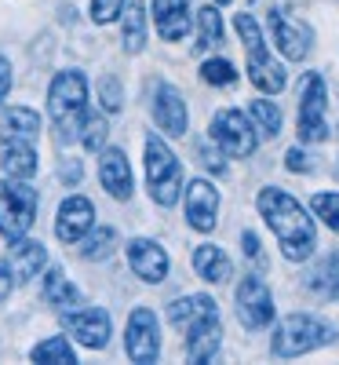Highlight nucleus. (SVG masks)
Instances as JSON below:
<instances>
[{
  "label": "nucleus",
  "mask_w": 339,
  "mask_h": 365,
  "mask_svg": "<svg viewBox=\"0 0 339 365\" xmlns=\"http://www.w3.org/2000/svg\"><path fill=\"white\" fill-rule=\"evenodd\" d=\"M99 182H103V190L117 201H128L135 194V179H132V165L125 158V150H103V158H99Z\"/></svg>",
  "instance_id": "nucleus-17"
},
{
  "label": "nucleus",
  "mask_w": 339,
  "mask_h": 365,
  "mask_svg": "<svg viewBox=\"0 0 339 365\" xmlns=\"http://www.w3.org/2000/svg\"><path fill=\"white\" fill-rule=\"evenodd\" d=\"M187 223L197 234H212L215 223H219V190L208 179L187 182Z\"/></svg>",
  "instance_id": "nucleus-15"
},
{
  "label": "nucleus",
  "mask_w": 339,
  "mask_h": 365,
  "mask_svg": "<svg viewBox=\"0 0 339 365\" xmlns=\"http://www.w3.org/2000/svg\"><path fill=\"white\" fill-rule=\"evenodd\" d=\"M63 329L70 332L77 344H84V347H91V351H99V347L110 344L113 318H110V311H103V307H84V303H80V307L63 311Z\"/></svg>",
  "instance_id": "nucleus-12"
},
{
  "label": "nucleus",
  "mask_w": 339,
  "mask_h": 365,
  "mask_svg": "<svg viewBox=\"0 0 339 365\" xmlns=\"http://www.w3.org/2000/svg\"><path fill=\"white\" fill-rule=\"evenodd\" d=\"M153 26L161 41H182L190 34V0H153Z\"/></svg>",
  "instance_id": "nucleus-18"
},
{
  "label": "nucleus",
  "mask_w": 339,
  "mask_h": 365,
  "mask_svg": "<svg viewBox=\"0 0 339 365\" xmlns=\"http://www.w3.org/2000/svg\"><path fill=\"white\" fill-rule=\"evenodd\" d=\"M212 4H230V0H212Z\"/></svg>",
  "instance_id": "nucleus-43"
},
{
  "label": "nucleus",
  "mask_w": 339,
  "mask_h": 365,
  "mask_svg": "<svg viewBox=\"0 0 339 365\" xmlns=\"http://www.w3.org/2000/svg\"><path fill=\"white\" fill-rule=\"evenodd\" d=\"M44 299L58 311H70V307H80V289L66 278L63 267H51L44 274Z\"/></svg>",
  "instance_id": "nucleus-25"
},
{
  "label": "nucleus",
  "mask_w": 339,
  "mask_h": 365,
  "mask_svg": "<svg viewBox=\"0 0 339 365\" xmlns=\"http://www.w3.org/2000/svg\"><path fill=\"white\" fill-rule=\"evenodd\" d=\"M142 146H146V190L161 208H172L182 194V165L157 132H150Z\"/></svg>",
  "instance_id": "nucleus-5"
},
{
  "label": "nucleus",
  "mask_w": 339,
  "mask_h": 365,
  "mask_svg": "<svg viewBox=\"0 0 339 365\" xmlns=\"http://www.w3.org/2000/svg\"><path fill=\"white\" fill-rule=\"evenodd\" d=\"M91 227H95V205H91L84 194H70L63 205H58L55 237L63 241V245H77Z\"/></svg>",
  "instance_id": "nucleus-14"
},
{
  "label": "nucleus",
  "mask_w": 339,
  "mask_h": 365,
  "mask_svg": "<svg viewBox=\"0 0 339 365\" xmlns=\"http://www.w3.org/2000/svg\"><path fill=\"white\" fill-rule=\"evenodd\" d=\"M219 347H223V322H219V314L187 329V358L190 361L204 365V361H212L215 354H219Z\"/></svg>",
  "instance_id": "nucleus-19"
},
{
  "label": "nucleus",
  "mask_w": 339,
  "mask_h": 365,
  "mask_svg": "<svg viewBox=\"0 0 339 365\" xmlns=\"http://www.w3.org/2000/svg\"><path fill=\"white\" fill-rule=\"evenodd\" d=\"M215 314H219V307H215V299L204 296V292H197V296H179V299L168 303V322H172L175 329H182V332H187L190 325H197V322H204V318H215Z\"/></svg>",
  "instance_id": "nucleus-21"
},
{
  "label": "nucleus",
  "mask_w": 339,
  "mask_h": 365,
  "mask_svg": "<svg viewBox=\"0 0 339 365\" xmlns=\"http://www.w3.org/2000/svg\"><path fill=\"white\" fill-rule=\"evenodd\" d=\"M256 208H259L263 223L273 230L277 245H281V256L288 263H306L314 256L318 227H314V220L306 216V208L292 194H285L281 187H263L259 197H256Z\"/></svg>",
  "instance_id": "nucleus-1"
},
{
  "label": "nucleus",
  "mask_w": 339,
  "mask_h": 365,
  "mask_svg": "<svg viewBox=\"0 0 339 365\" xmlns=\"http://www.w3.org/2000/svg\"><path fill=\"white\" fill-rule=\"evenodd\" d=\"M128 0H91V22L95 26H110L113 19H120Z\"/></svg>",
  "instance_id": "nucleus-37"
},
{
  "label": "nucleus",
  "mask_w": 339,
  "mask_h": 365,
  "mask_svg": "<svg viewBox=\"0 0 339 365\" xmlns=\"http://www.w3.org/2000/svg\"><path fill=\"white\" fill-rule=\"evenodd\" d=\"M212 139L226 158H252L259 146V132L249 113L241 110H219L212 117Z\"/></svg>",
  "instance_id": "nucleus-8"
},
{
  "label": "nucleus",
  "mask_w": 339,
  "mask_h": 365,
  "mask_svg": "<svg viewBox=\"0 0 339 365\" xmlns=\"http://www.w3.org/2000/svg\"><path fill=\"white\" fill-rule=\"evenodd\" d=\"M29 361H37V365H73L77 354H73V347L63 336H48V340H41L33 351H29Z\"/></svg>",
  "instance_id": "nucleus-28"
},
{
  "label": "nucleus",
  "mask_w": 339,
  "mask_h": 365,
  "mask_svg": "<svg viewBox=\"0 0 339 365\" xmlns=\"http://www.w3.org/2000/svg\"><path fill=\"white\" fill-rule=\"evenodd\" d=\"M197 154H201V165L212 172V175H223L226 172V154H223V150L219 146H215V139H204V143H197Z\"/></svg>",
  "instance_id": "nucleus-36"
},
{
  "label": "nucleus",
  "mask_w": 339,
  "mask_h": 365,
  "mask_svg": "<svg viewBox=\"0 0 339 365\" xmlns=\"http://www.w3.org/2000/svg\"><path fill=\"white\" fill-rule=\"evenodd\" d=\"M125 351H128V358L139 361V365L157 361V354H161V325H157V314H153L150 307H135V311L128 314Z\"/></svg>",
  "instance_id": "nucleus-11"
},
{
  "label": "nucleus",
  "mask_w": 339,
  "mask_h": 365,
  "mask_svg": "<svg viewBox=\"0 0 339 365\" xmlns=\"http://www.w3.org/2000/svg\"><path fill=\"white\" fill-rule=\"evenodd\" d=\"M201 81L212 88H230L237 81V70L230 58H208V63H201Z\"/></svg>",
  "instance_id": "nucleus-32"
},
{
  "label": "nucleus",
  "mask_w": 339,
  "mask_h": 365,
  "mask_svg": "<svg viewBox=\"0 0 339 365\" xmlns=\"http://www.w3.org/2000/svg\"><path fill=\"white\" fill-rule=\"evenodd\" d=\"M106 117H99V113H88L84 117V125H80V132H77V139L84 143V150H103V143H106Z\"/></svg>",
  "instance_id": "nucleus-33"
},
{
  "label": "nucleus",
  "mask_w": 339,
  "mask_h": 365,
  "mask_svg": "<svg viewBox=\"0 0 339 365\" xmlns=\"http://www.w3.org/2000/svg\"><path fill=\"white\" fill-rule=\"evenodd\" d=\"M335 340H339V332L325 318H318V314H288L273 329L270 351H273V358H299V354H311L318 347H328Z\"/></svg>",
  "instance_id": "nucleus-3"
},
{
  "label": "nucleus",
  "mask_w": 339,
  "mask_h": 365,
  "mask_svg": "<svg viewBox=\"0 0 339 365\" xmlns=\"http://www.w3.org/2000/svg\"><path fill=\"white\" fill-rule=\"evenodd\" d=\"M194 270H197V278L212 282V285H219L230 278V256L219 249V245H197L194 249Z\"/></svg>",
  "instance_id": "nucleus-24"
},
{
  "label": "nucleus",
  "mask_w": 339,
  "mask_h": 365,
  "mask_svg": "<svg viewBox=\"0 0 339 365\" xmlns=\"http://www.w3.org/2000/svg\"><path fill=\"white\" fill-rule=\"evenodd\" d=\"M335 175H339V168H335Z\"/></svg>",
  "instance_id": "nucleus-44"
},
{
  "label": "nucleus",
  "mask_w": 339,
  "mask_h": 365,
  "mask_svg": "<svg viewBox=\"0 0 339 365\" xmlns=\"http://www.w3.org/2000/svg\"><path fill=\"white\" fill-rule=\"evenodd\" d=\"M223 44V15L215 11V4H204L197 11V48H219Z\"/></svg>",
  "instance_id": "nucleus-30"
},
{
  "label": "nucleus",
  "mask_w": 339,
  "mask_h": 365,
  "mask_svg": "<svg viewBox=\"0 0 339 365\" xmlns=\"http://www.w3.org/2000/svg\"><path fill=\"white\" fill-rule=\"evenodd\" d=\"M311 208H314V216L339 234V194H314L311 197Z\"/></svg>",
  "instance_id": "nucleus-34"
},
{
  "label": "nucleus",
  "mask_w": 339,
  "mask_h": 365,
  "mask_svg": "<svg viewBox=\"0 0 339 365\" xmlns=\"http://www.w3.org/2000/svg\"><path fill=\"white\" fill-rule=\"evenodd\" d=\"M8 91H11V63L0 55V103L8 99Z\"/></svg>",
  "instance_id": "nucleus-40"
},
{
  "label": "nucleus",
  "mask_w": 339,
  "mask_h": 365,
  "mask_svg": "<svg viewBox=\"0 0 339 365\" xmlns=\"http://www.w3.org/2000/svg\"><path fill=\"white\" fill-rule=\"evenodd\" d=\"M234 311H237V322L252 332H259L273 322V296L259 274H244L241 278V285L234 292Z\"/></svg>",
  "instance_id": "nucleus-9"
},
{
  "label": "nucleus",
  "mask_w": 339,
  "mask_h": 365,
  "mask_svg": "<svg viewBox=\"0 0 339 365\" xmlns=\"http://www.w3.org/2000/svg\"><path fill=\"white\" fill-rule=\"evenodd\" d=\"M80 241H84V245H80L84 259H110L113 249H117V230L113 227H91Z\"/></svg>",
  "instance_id": "nucleus-29"
},
{
  "label": "nucleus",
  "mask_w": 339,
  "mask_h": 365,
  "mask_svg": "<svg viewBox=\"0 0 339 365\" xmlns=\"http://www.w3.org/2000/svg\"><path fill=\"white\" fill-rule=\"evenodd\" d=\"M37 223V190L29 187V179H0V234L8 241L29 234Z\"/></svg>",
  "instance_id": "nucleus-6"
},
{
  "label": "nucleus",
  "mask_w": 339,
  "mask_h": 365,
  "mask_svg": "<svg viewBox=\"0 0 339 365\" xmlns=\"http://www.w3.org/2000/svg\"><path fill=\"white\" fill-rule=\"evenodd\" d=\"M234 29H237L244 51H249V81L263 91V96H277V91L285 88L288 77H285V66L266 51V37H263L259 22H256L249 11H241V15L234 19Z\"/></svg>",
  "instance_id": "nucleus-4"
},
{
  "label": "nucleus",
  "mask_w": 339,
  "mask_h": 365,
  "mask_svg": "<svg viewBox=\"0 0 339 365\" xmlns=\"http://www.w3.org/2000/svg\"><path fill=\"white\" fill-rule=\"evenodd\" d=\"M306 289L318 292V296H328L339 303V252L335 256H325L318 259V267L306 274Z\"/></svg>",
  "instance_id": "nucleus-26"
},
{
  "label": "nucleus",
  "mask_w": 339,
  "mask_h": 365,
  "mask_svg": "<svg viewBox=\"0 0 339 365\" xmlns=\"http://www.w3.org/2000/svg\"><path fill=\"white\" fill-rule=\"evenodd\" d=\"M48 113L58 143H73L88 117V77L80 70H58L48 84Z\"/></svg>",
  "instance_id": "nucleus-2"
},
{
  "label": "nucleus",
  "mask_w": 339,
  "mask_h": 365,
  "mask_svg": "<svg viewBox=\"0 0 339 365\" xmlns=\"http://www.w3.org/2000/svg\"><path fill=\"white\" fill-rule=\"evenodd\" d=\"M37 132H41V113H37V110H29V106H11V110H4V135H8V139L33 143Z\"/></svg>",
  "instance_id": "nucleus-27"
},
{
  "label": "nucleus",
  "mask_w": 339,
  "mask_h": 365,
  "mask_svg": "<svg viewBox=\"0 0 339 365\" xmlns=\"http://www.w3.org/2000/svg\"><path fill=\"white\" fill-rule=\"evenodd\" d=\"M0 168L11 179H33L37 175V150L26 139H8V146L0 150Z\"/></svg>",
  "instance_id": "nucleus-22"
},
{
  "label": "nucleus",
  "mask_w": 339,
  "mask_h": 365,
  "mask_svg": "<svg viewBox=\"0 0 339 365\" xmlns=\"http://www.w3.org/2000/svg\"><path fill=\"white\" fill-rule=\"evenodd\" d=\"M241 241H244V252H249V256L256 259V256H259V237H256L252 230H244V234H241Z\"/></svg>",
  "instance_id": "nucleus-41"
},
{
  "label": "nucleus",
  "mask_w": 339,
  "mask_h": 365,
  "mask_svg": "<svg viewBox=\"0 0 339 365\" xmlns=\"http://www.w3.org/2000/svg\"><path fill=\"white\" fill-rule=\"evenodd\" d=\"M285 168H288V172H311L314 161L306 158V150H303V146H292L288 154H285Z\"/></svg>",
  "instance_id": "nucleus-38"
},
{
  "label": "nucleus",
  "mask_w": 339,
  "mask_h": 365,
  "mask_svg": "<svg viewBox=\"0 0 339 365\" xmlns=\"http://www.w3.org/2000/svg\"><path fill=\"white\" fill-rule=\"evenodd\" d=\"M128 267L146 285H161L168 278V252L153 237H132L128 241Z\"/></svg>",
  "instance_id": "nucleus-16"
},
{
  "label": "nucleus",
  "mask_w": 339,
  "mask_h": 365,
  "mask_svg": "<svg viewBox=\"0 0 339 365\" xmlns=\"http://www.w3.org/2000/svg\"><path fill=\"white\" fill-rule=\"evenodd\" d=\"M249 117H252V125L263 139H273L277 132H281V110H277L270 99H252Z\"/></svg>",
  "instance_id": "nucleus-31"
},
{
  "label": "nucleus",
  "mask_w": 339,
  "mask_h": 365,
  "mask_svg": "<svg viewBox=\"0 0 339 365\" xmlns=\"http://www.w3.org/2000/svg\"><path fill=\"white\" fill-rule=\"evenodd\" d=\"M11 274H15V282H29V278H37V274L44 270V263H48V249L41 245V241H33V237H15L11 241Z\"/></svg>",
  "instance_id": "nucleus-20"
},
{
  "label": "nucleus",
  "mask_w": 339,
  "mask_h": 365,
  "mask_svg": "<svg viewBox=\"0 0 339 365\" xmlns=\"http://www.w3.org/2000/svg\"><path fill=\"white\" fill-rule=\"evenodd\" d=\"M299 143H325L328 139V84L321 73H306L299 84V117H296Z\"/></svg>",
  "instance_id": "nucleus-7"
},
{
  "label": "nucleus",
  "mask_w": 339,
  "mask_h": 365,
  "mask_svg": "<svg viewBox=\"0 0 339 365\" xmlns=\"http://www.w3.org/2000/svg\"><path fill=\"white\" fill-rule=\"evenodd\" d=\"M120 44L128 55H139L146 48V8L142 0H128L120 11Z\"/></svg>",
  "instance_id": "nucleus-23"
},
{
  "label": "nucleus",
  "mask_w": 339,
  "mask_h": 365,
  "mask_svg": "<svg viewBox=\"0 0 339 365\" xmlns=\"http://www.w3.org/2000/svg\"><path fill=\"white\" fill-rule=\"evenodd\" d=\"M150 113L157 120V128L172 139L187 135V125H190V113H187V103H182L179 88H172L168 81H157L153 84V99H150Z\"/></svg>",
  "instance_id": "nucleus-13"
},
{
  "label": "nucleus",
  "mask_w": 339,
  "mask_h": 365,
  "mask_svg": "<svg viewBox=\"0 0 339 365\" xmlns=\"http://www.w3.org/2000/svg\"><path fill=\"white\" fill-rule=\"evenodd\" d=\"M63 175H66V182H77V179H80V168H77V165H66Z\"/></svg>",
  "instance_id": "nucleus-42"
},
{
  "label": "nucleus",
  "mask_w": 339,
  "mask_h": 365,
  "mask_svg": "<svg viewBox=\"0 0 339 365\" xmlns=\"http://www.w3.org/2000/svg\"><path fill=\"white\" fill-rule=\"evenodd\" d=\"M15 289V274H11V263L8 259H0V299H8Z\"/></svg>",
  "instance_id": "nucleus-39"
},
{
  "label": "nucleus",
  "mask_w": 339,
  "mask_h": 365,
  "mask_svg": "<svg viewBox=\"0 0 339 365\" xmlns=\"http://www.w3.org/2000/svg\"><path fill=\"white\" fill-rule=\"evenodd\" d=\"M99 99H103V110L106 113H120V110H125V84L106 73L99 81Z\"/></svg>",
  "instance_id": "nucleus-35"
},
{
  "label": "nucleus",
  "mask_w": 339,
  "mask_h": 365,
  "mask_svg": "<svg viewBox=\"0 0 339 365\" xmlns=\"http://www.w3.org/2000/svg\"><path fill=\"white\" fill-rule=\"evenodd\" d=\"M266 26H270V41L277 44V51H281L288 63H303V58L311 55V48H314V29L306 26L303 19L288 15L285 8H273L270 19H266Z\"/></svg>",
  "instance_id": "nucleus-10"
}]
</instances>
